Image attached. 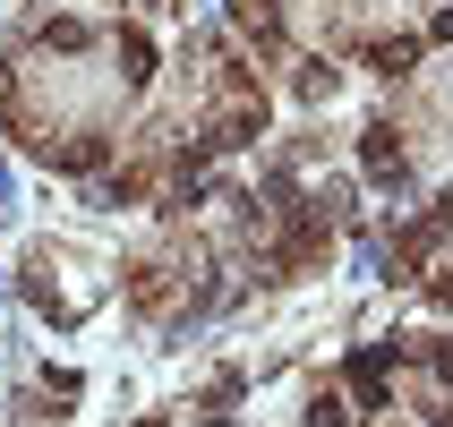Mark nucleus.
Returning <instances> with one entry per match:
<instances>
[{"label": "nucleus", "instance_id": "9b49d317", "mask_svg": "<svg viewBox=\"0 0 453 427\" xmlns=\"http://www.w3.org/2000/svg\"><path fill=\"white\" fill-rule=\"evenodd\" d=\"M436 223H445V231H453V188H445V197H436Z\"/></svg>", "mask_w": 453, "mask_h": 427}, {"label": "nucleus", "instance_id": "20e7f679", "mask_svg": "<svg viewBox=\"0 0 453 427\" xmlns=\"http://www.w3.org/2000/svg\"><path fill=\"white\" fill-rule=\"evenodd\" d=\"M43 154H51V163H60V172H95V163H103V154H111V146H103V128H77L69 146H43Z\"/></svg>", "mask_w": 453, "mask_h": 427}, {"label": "nucleus", "instance_id": "0eeeda50", "mask_svg": "<svg viewBox=\"0 0 453 427\" xmlns=\"http://www.w3.org/2000/svg\"><path fill=\"white\" fill-rule=\"evenodd\" d=\"M120 77H128V86H146V77H154V51H146V34H120Z\"/></svg>", "mask_w": 453, "mask_h": 427}, {"label": "nucleus", "instance_id": "6e6552de", "mask_svg": "<svg viewBox=\"0 0 453 427\" xmlns=\"http://www.w3.org/2000/svg\"><path fill=\"white\" fill-rule=\"evenodd\" d=\"M300 95H308V103L334 95V69H326V60H308V69H300Z\"/></svg>", "mask_w": 453, "mask_h": 427}, {"label": "nucleus", "instance_id": "7ed1b4c3", "mask_svg": "<svg viewBox=\"0 0 453 427\" xmlns=\"http://www.w3.org/2000/svg\"><path fill=\"white\" fill-rule=\"evenodd\" d=\"M385 368H394V351H359V359H351V393H359V410H385Z\"/></svg>", "mask_w": 453, "mask_h": 427}, {"label": "nucleus", "instance_id": "9d476101", "mask_svg": "<svg viewBox=\"0 0 453 427\" xmlns=\"http://www.w3.org/2000/svg\"><path fill=\"white\" fill-rule=\"evenodd\" d=\"M436 308H453V274H436Z\"/></svg>", "mask_w": 453, "mask_h": 427}, {"label": "nucleus", "instance_id": "ddd939ff", "mask_svg": "<svg viewBox=\"0 0 453 427\" xmlns=\"http://www.w3.org/2000/svg\"><path fill=\"white\" fill-rule=\"evenodd\" d=\"M436 427H453V410H445V419H436Z\"/></svg>", "mask_w": 453, "mask_h": 427}, {"label": "nucleus", "instance_id": "39448f33", "mask_svg": "<svg viewBox=\"0 0 453 427\" xmlns=\"http://www.w3.org/2000/svg\"><path fill=\"white\" fill-rule=\"evenodd\" d=\"M368 60H377V69H385V77H403V69H411V60H419V34H385V43H377V51H368Z\"/></svg>", "mask_w": 453, "mask_h": 427}, {"label": "nucleus", "instance_id": "f8f14e48", "mask_svg": "<svg viewBox=\"0 0 453 427\" xmlns=\"http://www.w3.org/2000/svg\"><path fill=\"white\" fill-rule=\"evenodd\" d=\"M428 34H453V9H436V26H428Z\"/></svg>", "mask_w": 453, "mask_h": 427}, {"label": "nucleus", "instance_id": "1a4fd4ad", "mask_svg": "<svg viewBox=\"0 0 453 427\" xmlns=\"http://www.w3.org/2000/svg\"><path fill=\"white\" fill-rule=\"evenodd\" d=\"M428 359H436V377H445V385H453V342H436V351H428Z\"/></svg>", "mask_w": 453, "mask_h": 427}, {"label": "nucleus", "instance_id": "f03ea898", "mask_svg": "<svg viewBox=\"0 0 453 427\" xmlns=\"http://www.w3.org/2000/svg\"><path fill=\"white\" fill-rule=\"evenodd\" d=\"M359 163H368V172L377 179H394V188H403V146H394V128H359Z\"/></svg>", "mask_w": 453, "mask_h": 427}, {"label": "nucleus", "instance_id": "f257e3e1", "mask_svg": "<svg viewBox=\"0 0 453 427\" xmlns=\"http://www.w3.org/2000/svg\"><path fill=\"white\" fill-rule=\"evenodd\" d=\"M257 137H265V95H257V103H231L205 146H257Z\"/></svg>", "mask_w": 453, "mask_h": 427}, {"label": "nucleus", "instance_id": "423d86ee", "mask_svg": "<svg viewBox=\"0 0 453 427\" xmlns=\"http://www.w3.org/2000/svg\"><path fill=\"white\" fill-rule=\"evenodd\" d=\"M308 427H351V410H342V393H334V385H317V393H308Z\"/></svg>", "mask_w": 453, "mask_h": 427}]
</instances>
